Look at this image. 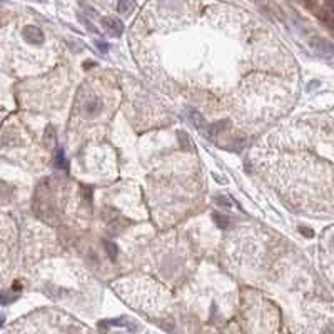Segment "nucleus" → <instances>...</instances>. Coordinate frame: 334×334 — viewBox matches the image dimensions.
<instances>
[{"mask_svg": "<svg viewBox=\"0 0 334 334\" xmlns=\"http://www.w3.org/2000/svg\"><path fill=\"white\" fill-rule=\"evenodd\" d=\"M22 35H24V39H25L28 44H32V46H40V44L44 42V39H46L44 32L40 30L39 27H35V25L24 27Z\"/></svg>", "mask_w": 334, "mask_h": 334, "instance_id": "f257e3e1", "label": "nucleus"}, {"mask_svg": "<svg viewBox=\"0 0 334 334\" xmlns=\"http://www.w3.org/2000/svg\"><path fill=\"white\" fill-rule=\"evenodd\" d=\"M102 25L105 30L109 32V34L112 35V37H120L122 35V24H120V20H117V19H114V17H104L102 19Z\"/></svg>", "mask_w": 334, "mask_h": 334, "instance_id": "f03ea898", "label": "nucleus"}, {"mask_svg": "<svg viewBox=\"0 0 334 334\" xmlns=\"http://www.w3.org/2000/svg\"><path fill=\"white\" fill-rule=\"evenodd\" d=\"M85 114H87L89 117H95V116H99L100 111H102V104H100V100H91V102H87L85 104Z\"/></svg>", "mask_w": 334, "mask_h": 334, "instance_id": "7ed1b4c3", "label": "nucleus"}, {"mask_svg": "<svg viewBox=\"0 0 334 334\" xmlns=\"http://www.w3.org/2000/svg\"><path fill=\"white\" fill-rule=\"evenodd\" d=\"M213 219H214L215 226L221 227V229H227V227H229V224H231L229 217H227V215H224V214H221V213H214L213 214Z\"/></svg>", "mask_w": 334, "mask_h": 334, "instance_id": "20e7f679", "label": "nucleus"}, {"mask_svg": "<svg viewBox=\"0 0 334 334\" xmlns=\"http://www.w3.org/2000/svg\"><path fill=\"white\" fill-rule=\"evenodd\" d=\"M189 117H191V122H192V124H194L197 129H206L204 117H202L199 112H195V111H189Z\"/></svg>", "mask_w": 334, "mask_h": 334, "instance_id": "39448f33", "label": "nucleus"}, {"mask_svg": "<svg viewBox=\"0 0 334 334\" xmlns=\"http://www.w3.org/2000/svg\"><path fill=\"white\" fill-rule=\"evenodd\" d=\"M134 9H136V3L130 2V0H122V2H119V5H117V10L124 15H130V12Z\"/></svg>", "mask_w": 334, "mask_h": 334, "instance_id": "423d86ee", "label": "nucleus"}, {"mask_svg": "<svg viewBox=\"0 0 334 334\" xmlns=\"http://www.w3.org/2000/svg\"><path fill=\"white\" fill-rule=\"evenodd\" d=\"M227 125H229V122H227V120H221V122H217V124H214L213 127L207 130V132H209V136H214V134H219L221 130L227 129Z\"/></svg>", "mask_w": 334, "mask_h": 334, "instance_id": "0eeeda50", "label": "nucleus"}, {"mask_svg": "<svg viewBox=\"0 0 334 334\" xmlns=\"http://www.w3.org/2000/svg\"><path fill=\"white\" fill-rule=\"evenodd\" d=\"M104 246H105V251H107L109 256H111V259L116 261V258H117V246H116V244L111 242V241H105Z\"/></svg>", "mask_w": 334, "mask_h": 334, "instance_id": "6e6552de", "label": "nucleus"}, {"mask_svg": "<svg viewBox=\"0 0 334 334\" xmlns=\"http://www.w3.org/2000/svg\"><path fill=\"white\" fill-rule=\"evenodd\" d=\"M55 166L59 167V169H65V167H67V162H65L64 150H62V149H59V150H57V156H55Z\"/></svg>", "mask_w": 334, "mask_h": 334, "instance_id": "1a4fd4ad", "label": "nucleus"}, {"mask_svg": "<svg viewBox=\"0 0 334 334\" xmlns=\"http://www.w3.org/2000/svg\"><path fill=\"white\" fill-rule=\"evenodd\" d=\"M299 231L303 232V236H306V238H312V236H314V232H312L311 229H306L304 226H301V229H299Z\"/></svg>", "mask_w": 334, "mask_h": 334, "instance_id": "9d476101", "label": "nucleus"}, {"mask_svg": "<svg viewBox=\"0 0 334 334\" xmlns=\"http://www.w3.org/2000/svg\"><path fill=\"white\" fill-rule=\"evenodd\" d=\"M217 202H219V204H221V206H231L229 199H227V197H224V195H219V197H217Z\"/></svg>", "mask_w": 334, "mask_h": 334, "instance_id": "9b49d317", "label": "nucleus"}, {"mask_svg": "<svg viewBox=\"0 0 334 334\" xmlns=\"http://www.w3.org/2000/svg\"><path fill=\"white\" fill-rule=\"evenodd\" d=\"M97 46H99V48H100V50L104 52V54H105V52L109 50V46H105V44H102V42H97Z\"/></svg>", "mask_w": 334, "mask_h": 334, "instance_id": "f8f14e48", "label": "nucleus"}, {"mask_svg": "<svg viewBox=\"0 0 334 334\" xmlns=\"http://www.w3.org/2000/svg\"><path fill=\"white\" fill-rule=\"evenodd\" d=\"M333 247H334V239H333Z\"/></svg>", "mask_w": 334, "mask_h": 334, "instance_id": "ddd939ff", "label": "nucleus"}]
</instances>
